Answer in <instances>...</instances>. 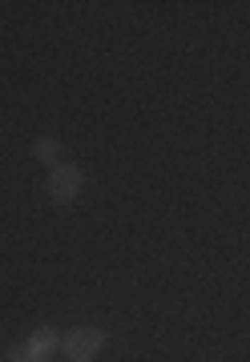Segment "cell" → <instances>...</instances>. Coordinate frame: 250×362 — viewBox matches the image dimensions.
<instances>
[{
	"instance_id": "1",
	"label": "cell",
	"mask_w": 250,
	"mask_h": 362,
	"mask_svg": "<svg viewBox=\"0 0 250 362\" xmlns=\"http://www.w3.org/2000/svg\"><path fill=\"white\" fill-rule=\"evenodd\" d=\"M101 346H106V330H97V326H77V330L65 338V358L69 362H93V354Z\"/></svg>"
},
{
	"instance_id": "2",
	"label": "cell",
	"mask_w": 250,
	"mask_h": 362,
	"mask_svg": "<svg viewBox=\"0 0 250 362\" xmlns=\"http://www.w3.org/2000/svg\"><path fill=\"white\" fill-rule=\"evenodd\" d=\"M49 189H53L57 202H73L81 194V173L73 165H57L53 177H49Z\"/></svg>"
},
{
	"instance_id": "3",
	"label": "cell",
	"mask_w": 250,
	"mask_h": 362,
	"mask_svg": "<svg viewBox=\"0 0 250 362\" xmlns=\"http://www.w3.org/2000/svg\"><path fill=\"white\" fill-rule=\"evenodd\" d=\"M57 342H61L57 330H37V334L28 338V350H33L37 358H45V354H53V350H57Z\"/></svg>"
},
{
	"instance_id": "4",
	"label": "cell",
	"mask_w": 250,
	"mask_h": 362,
	"mask_svg": "<svg viewBox=\"0 0 250 362\" xmlns=\"http://www.w3.org/2000/svg\"><path fill=\"white\" fill-rule=\"evenodd\" d=\"M8 362H37V354H33L28 346H13L8 350Z\"/></svg>"
},
{
	"instance_id": "5",
	"label": "cell",
	"mask_w": 250,
	"mask_h": 362,
	"mask_svg": "<svg viewBox=\"0 0 250 362\" xmlns=\"http://www.w3.org/2000/svg\"><path fill=\"white\" fill-rule=\"evenodd\" d=\"M37 157L53 161V157H57V141H49V137H45V141H37Z\"/></svg>"
}]
</instances>
